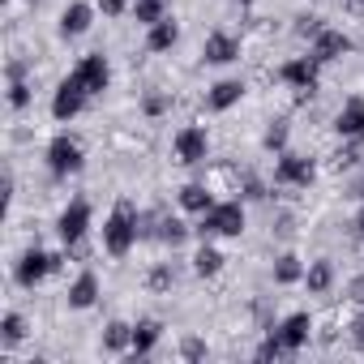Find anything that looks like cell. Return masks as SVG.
Instances as JSON below:
<instances>
[{"mask_svg": "<svg viewBox=\"0 0 364 364\" xmlns=\"http://www.w3.org/2000/svg\"><path fill=\"white\" fill-rule=\"evenodd\" d=\"M133 240H137V206H133L129 198H120V202L112 206L107 223H103V249H107L112 257H124V253L133 249Z\"/></svg>", "mask_w": 364, "mask_h": 364, "instance_id": "cell-1", "label": "cell"}, {"mask_svg": "<svg viewBox=\"0 0 364 364\" xmlns=\"http://www.w3.org/2000/svg\"><path fill=\"white\" fill-rule=\"evenodd\" d=\"M245 232V210L240 202H215L202 215V236H240Z\"/></svg>", "mask_w": 364, "mask_h": 364, "instance_id": "cell-2", "label": "cell"}, {"mask_svg": "<svg viewBox=\"0 0 364 364\" xmlns=\"http://www.w3.org/2000/svg\"><path fill=\"white\" fill-rule=\"evenodd\" d=\"M86 95H90V90L82 86V77H77V73H69V77L56 86V99H52V116H56V120H73V116L86 107Z\"/></svg>", "mask_w": 364, "mask_h": 364, "instance_id": "cell-3", "label": "cell"}, {"mask_svg": "<svg viewBox=\"0 0 364 364\" xmlns=\"http://www.w3.org/2000/svg\"><path fill=\"white\" fill-rule=\"evenodd\" d=\"M48 167H52V176H69V171H77V167H82V146H77L69 133L52 137V146H48Z\"/></svg>", "mask_w": 364, "mask_h": 364, "instance_id": "cell-4", "label": "cell"}, {"mask_svg": "<svg viewBox=\"0 0 364 364\" xmlns=\"http://www.w3.org/2000/svg\"><path fill=\"white\" fill-rule=\"evenodd\" d=\"M52 270H60V257H56V253H43V249H31V253H22V262H18V283H22V287H35V283L48 279Z\"/></svg>", "mask_w": 364, "mask_h": 364, "instance_id": "cell-5", "label": "cell"}, {"mask_svg": "<svg viewBox=\"0 0 364 364\" xmlns=\"http://www.w3.org/2000/svg\"><path fill=\"white\" fill-rule=\"evenodd\" d=\"M313 159L304 154H279V167H274V180L279 185H296V189H309L313 185Z\"/></svg>", "mask_w": 364, "mask_h": 364, "instance_id": "cell-6", "label": "cell"}, {"mask_svg": "<svg viewBox=\"0 0 364 364\" xmlns=\"http://www.w3.org/2000/svg\"><path fill=\"white\" fill-rule=\"evenodd\" d=\"M73 73L82 77V86H86L90 95H103V90H107V82H112V65H107V56H103V52H90V56H82Z\"/></svg>", "mask_w": 364, "mask_h": 364, "instance_id": "cell-7", "label": "cell"}, {"mask_svg": "<svg viewBox=\"0 0 364 364\" xmlns=\"http://www.w3.org/2000/svg\"><path fill=\"white\" fill-rule=\"evenodd\" d=\"M206 150H210V141H206V129L189 124V129H180V133H176V159H180V163L198 167V163H206Z\"/></svg>", "mask_w": 364, "mask_h": 364, "instance_id": "cell-8", "label": "cell"}, {"mask_svg": "<svg viewBox=\"0 0 364 364\" xmlns=\"http://www.w3.org/2000/svg\"><path fill=\"white\" fill-rule=\"evenodd\" d=\"M86 228H90V202H73V206H65V215H60V223H56L60 240H65V245H77V240L86 236Z\"/></svg>", "mask_w": 364, "mask_h": 364, "instance_id": "cell-9", "label": "cell"}, {"mask_svg": "<svg viewBox=\"0 0 364 364\" xmlns=\"http://www.w3.org/2000/svg\"><path fill=\"white\" fill-rule=\"evenodd\" d=\"M347 52H351V39H347L343 31H330V26H326V31L313 39V60H317V65H330V60H338V56H347Z\"/></svg>", "mask_w": 364, "mask_h": 364, "instance_id": "cell-10", "label": "cell"}, {"mask_svg": "<svg viewBox=\"0 0 364 364\" xmlns=\"http://www.w3.org/2000/svg\"><path fill=\"white\" fill-rule=\"evenodd\" d=\"M279 77H283L287 86H296V90H313V86H317V60H313V56H296V60H287V65L279 69Z\"/></svg>", "mask_w": 364, "mask_h": 364, "instance_id": "cell-11", "label": "cell"}, {"mask_svg": "<svg viewBox=\"0 0 364 364\" xmlns=\"http://www.w3.org/2000/svg\"><path fill=\"white\" fill-rule=\"evenodd\" d=\"M309 330H313V321H309V313H291L274 334H279V343H283V351L291 355V351H300L304 343H309Z\"/></svg>", "mask_w": 364, "mask_h": 364, "instance_id": "cell-12", "label": "cell"}, {"mask_svg": "<svg viewBox=\"0 0 364 364\" xmlns=\"http://www.w3.org/2000/svg\"><path fill=\"white\" fill-rule=\"evenodd\" d=\"M90 18H95V9L77 0V5H69V9L60 14V35H65V39H77V35H86V31H90Z\"/></svg>", "mask_w": 364, "mask_h": 364, "instance_id": "cell-13", "label": "cell"}, {"mask_svg": "<svg viewBox=\"0 0 364 364\" xmlns=\"http://www.w3.org/2000/svg\"><path fill=\"white\" fill-rule=\"evenodd\" d=\"M236 56H240V43H236L232 35L215 31V35L206 39V60H210V65H232Z\"/></svg>", "mask_w": 364, "mask_h": 364, "instance_id": "cell-14", "label": "cell"}, {"mask_svg": "<svg viewBox=\"0 0 364 364\" xmlns=\"http://www.w3.org/2000/svg\"><path fill=\"white\" fill-rule=\"evenodd\" d=\"M334 129H338V137H364V103H360V99H351V103L338 112Z\"/></svg>", "mask_w": 364, "mask_h": 364, "instance_id": "cell-15", "label": "cell"}, {"mask_svg": "<svg viewBox=\"0 0 364 364\" xmlns=\"http://www.w3.org/2000/svg\"><path fill=\"white\" fill-rule=\"evenodd\" d=\"M176 39H180V26H176L171 18H163V22H154V26H150L146 48H150V52H171V48H176Z\"/></svg>", "mask_w": 364, "mask_h": 364, "instance_id": "cell-16", "label": "cell"}, {"mask_svg": "<svg viewBox=\"0 0 364 364\" xmlns=\"http://www.w3.org/2000/svg\"><path fill=\"white\" fill-rule=\"evenodd\" d=\"M240 95H245V82H219V86H210V112H228V107H236L240 103Z\"/></svg>", "mask_w": 364, "mask_h": 364, "instance_id": "cell-17", "label": "cell"}, {"mask_svg": "<svg viewBox=\"0 0 364 364\" xmlns=\"http://www.w3.org/2000/svg\"><path fill=\"white\" fill-rule=\"evenodd\" d=\"M95 296H99V279L86 270V274H77V283L69 287V309H90Z\"/></svg>", "mask_w": 364, "mask_h": 364, "instance_id": "cell-18", "label": "cell"}, {"mask_svg": "<svg viewBox=\"0 0 364 364\" xmlns=\"http://www.w3.org/2000/svg\"><path fill=\"white\" fill-rule=\"evenodd\" d=\"M180 206L193 210V215H206V210L215 206V198H210L206 185H185V189H180Z\"/></svg>", "mask_w": 364, "mask_h": 364, "instance_id": "cell-19", "label": "cell"}, {"mask_svg": "<svg viewBox=\"0 0 364 364\" xmlns=\"http://www.w3.org/2000/svg\"><path fill=\"white\" fill-rule=\"evenodd\" d=\"M304 283H309V291H313V296L330 291V283H334V266H330V262H313V266L304 270Z\"/></svg>", "mask_w": 364, "mask_h": 364, "instance_id": "cell-20", "label": "cell"}, {"mask_svg": "<svg viewBox=\"0 0 364 364\" xmlns=\"http://www.w3.org/2000/svg\"><path fill=\"white\" fill-rule=\"evenodd\" d=\"M159 334H163L159 321H137V326H133V355H146V351L159 343Z\"/></svg>", "mask_w": 364, "mask_h": 364, "instance_id": "cell-21", "label": "cell"}, {"mask_svg": "<svg viewBox=\"0 0 364 364\" xmlns=\"http://www.w3.org/2000/svg\"><path fill=\"white\" fill-rule=\"evenodd\" d=\"M22 73H26L22 65H9V107H18V112L31 103V86L22 82Z\"/></svg>", "mask_w": 364, "mask_h": 364, "instance_id": "cell-22", "label": "cell"}, {"mask_svg": "<svg viewBox=\"0 0 364 364\" xmlns=\"http://www.w3.org/2000/svg\"><path fill=\"white\" fill-rule=\"evenodd\" d=\"M193 270H198L202 279L219 274V270H223V253H219V249H210V245H202V249L193 253Z\"/></svg>", "mask_w": 364, "mask_h": 364, "instance_id": "cell-23", "label": "cell"}, {"mask_svg": "<svg viewBox=\"0 0 364 364\" xmlns=\"http://www.w3.org/2000/svg\"><path fill=\"white\" fill-rule=\"evenodd\" d=\"M300 279H304L300 257H296V253H283V257L274 262V283H283V287H287V283H300Z\"/></svg>", "mask_w": 364, "mask_h": 364, "instance_id": "cell-24", "label": "cell"}, {"mask_svg": "<svg viewBox=\"0 0 364 364\" xmlns=\"http://www.w3.org/2000/svg\"><path fill=\"white\" fill-rule=\"evenodd\" d=\"M133 18L141 26H154V22L167 18V5H163V0H133Z\"/></svg>", "mask_w": 364, "mask_h": 364, "instance_id": "cell-25", "label": "cell"}, {"mask_svg": "<svg viewBox=\"0 0 364 364\" xmlns=\"http://www.w3.org/2000/svg\"><path fill=\"white\" fill-rule=\"evenodd\" d=\"M129 343H133V326L112 321V326H107V334H103V347H107V351H120V347H129Z\"/></svg>", "mask_w": 364, "mask_h": 364, "instance_id": "cell-26", "label": "cell"}, {"mask_svg": "<svg viewBox=\"0 0 364 364\" xmlns=\"http://www.w3.org/2000/svg\"><path fill=\"white\" fill-rule=\"evenodd\" d=\"M0 330H5V347L22 343V338H26V321H22V313H9V317H5V326H0Z\"/></svg>", "mask_w": 364, "mask_h": 364, "instance_id": "cell-27", "label": "cell"}, {"mask_svg": "<svg viewBox=\"0 0 364 364\" xmlns=\"http://www.w3.org/2000/svg\"><path fill=\"white\" fill-rule=\"evenodd\" d=\"M185 223H180V219H163L159 223V240H167V245H180V240H185Z\"/></svg>", "mask_w": 364, "mask_h": 364, "instance_id": "cell-28", "label": "cell"}, {"mask_svg": "<svg viewBox=\"0 0 364 364\" xmlns=\"http://www.w3.org/2000/svg\"><path fill=\"white\" fill-rule=\"evenodd\" d=\"M171 283H176L171 266H154V270H150V291H167Z\"/></svg>", "mask_w": 364, "mask_h": 364, "instance_id": "cell-29", "label": "cell"}, {"mask_svg": "<svg viewBox=\"0 0 364 364\" xmlns=\"http://www.w3.org/2000/svg\"><path fill=\"white\" fill-rule=\"evenodd\" d=\"M287 146V129L283 124H270L266 129V150H283Z\"/></svg>", "mask_w": 364, "mask_h": 364, "instance_id": "cell-30", "label": "cell"}, {"mask_svg": "<svg viewBox=\"0 0 364 364\" xmlns=\"http://www.w3.org/2000/svg\"><path fill=\"white\" fill-rule=\"evenodd\" d=\"M141 112H146V116H163V112H167V95H146Z\"/></svg>", "mask_w": 364, "mask_h": 364, "instance_id": "cell-31", "label": "cell"}, {"mask_svg": "<svg viewBox=\"0 0 364 364\" xmlns=\"http://www.w3.org/2000/svg\"><path fill=\"white\" fill-rule=\"evenodd\" d=\"M180 355H185V360H202V355H206V343H202V338H185Z\"/></svg>", "mask_w": 364, "mask_h": 364, "instance_id": "cell-32", "label": "cell"}, {"mask_svg": "<svg viewBox=\"0 0 364 364\" xmlns=\"http://www.w3.org/2000/svg\"><path fill=\"white\" fill-rule=\"evenodd\" d=\"M296 31H300V35H313V39H317V35H321L326 26H321V18H313V14H309V18H300V26H296Z\"/></svg>", "mask_w": 364, "mask_h": 364, "instance_id": "cell-33", "label": "cell"}, {"mask_svg": "<svg viewBox=\"0 0 364 364\" xmlns=\"http://www.w3.org/2000/svg\"><path fill=\"white\" fill-rule=\"evenodd\" d=\"M99 9H103L107 18H120V14L129 9V0H99Z\"/></svg>", "mask_w": 364, "mask_h": 364, "instance_id": "cell-34", "label": "cell"}, {"mask_svg": "<svg viewBox=\"0 0 364 364\" xmlns=\"http://www.w3.org/2000/svg\"><path fill=\"white\" fill-rule=\"evenodd\" d=\"M355 159H360L355 150H338V154H334V167H338V171H343V167H355Z\"/></svg>", "mask_w": 364, "mask_h": 364, "instance_id": "cell-35", "label": "cell"}, {"mask_svg": "<svg viewBox=\"0 0 364 364\" xmlns=\"http://www.w3.org/2000/svg\"><path fill=\"white\" fill-rule=\"evenodd\" d=\"M355 343H360V347H364V317H360V321H355Z\"/></svg>", "mask_w": 364, "mask_h": 364, "instance_id": "cell-36", "label": "cell"}, {"mask_svg": "<svg viewBox=\"0 0 364 364\" xmlns=\"http://www.w3.org/2000/svg\"><path fill=\"white\" fill-rule=\"evenodd\" d=\"M351 291H355V300H364V279H360V283H355Z\"/></svg>", "mask_w": 364, "mask_h": 364, "instance_id": "cell-37", "label": "cell"}, {"mask_svg": "<svg viewBox=\"0 0 364 364\" xmlns=\"http://www.w3.org/2000/svg\"><path fill=\"white\" fill-rule=\"evenodd\" d=\"M355 193H360V202H364V176H360V185H355Z\"/></svg>", "mask_w": 364, "mask_h": 364, "instance_id": "cell-38", "label": "cell"}, {"mask_svg": "<svg viewBox=\"0 0 364 364\" xmlns=\"http://www.w3.org/2000/svg\"><path fill=\"white\" fill-rule=\"evenodd\" d=\"M245 5H253V0H245Z\"/></svg>", "mask_w": 364, "mask_h": 364, "instance_id": "cell-39", "label": "cell"}]
</instances>
